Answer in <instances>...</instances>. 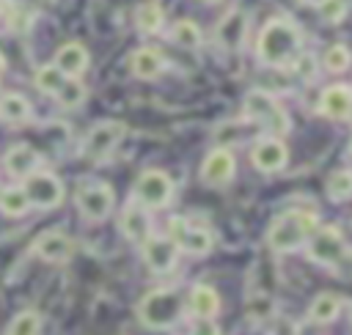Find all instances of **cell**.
Masks as SVG:
<instances>
[{
    "instance_id": "6da1fadb",
    "label": "cell",
    "mask_w": 352,
    "mask_h": 335,
    "mask_svg": "<svg viewBox=\"0 0 352 335\" xmlns=\"http://www.w3.org/2000/svg\"><path fill=\"white\" fill-rule=\"evenodd\" d=\"M302 52V30L289 16L270 19L256 38V58L261 66L283 69Z\"/></svg>"
},
{
    "instance_id": "7a4b0ae2",
    "label": "cell",
    "mask_w": 352,
    "mask_h": 335,
    "mask_svg": "<svg viewBox=\"0 0 352 335\" xmlns=\"http://www.w3.org/2000/svg\"><path fill=\"white\" fill-rule=\"evenodd\" d=\"M319 225V214L308 211V209H286L280 214H275L267 225L264 233V244L270 247V253L275 255H292V253H302L308 236L316 231Z\"/></svg>"
},
{
    "instance_id": "3957f363",
    "label": "cell",
    "mask_w": 352,
    "mask_h": 335,
    "mask_svg": "<svg viewBox=\"0 0 352 335\" xmlns=\"http://www.w3.org/2000/svg\"><path fill=\"white\" fill-rule=\"evenodd\" d=\"M184 313V294L176 286H157L146 291L135 305V316L148 332H168L179 327Z\"/></svg>"
},
{
    "instance_id": "277c9868",
    "label": "cell",
    "mask_w": 352,
    "mask_h": 335,
    "mask_svg": "<svg viewBox=\"0 0 352 335\" xmlns=\"http://www.w3.org/2000/svg\"><path fill=\"white\" fill-rule=\"evenodd\" d=\"M242 118L248 124H256L264 129V135H275V137H286L292 129V118L286 113V107L264 88H250L242 99Z\"/></svg>"
},
{
    "instance_id": "5b68a950",
    "label": "cell",
    "mask_w": 352,
    "mask_h": 335,
    "mask_svg": "<svg viewBox=\"0 0 352 335\" xmlns=\"http://www.w3.org/2000/svg\"><path fill=\"white\" fill-rule=\"evenodd\" d=\"M173 198H176V184H173V178H170L165 170H160V168L143 170V173L135 178L132 192H129V200L140 203V206L148 209V211H162V209H168V206L173 203Z\"/></svg>"
},
{
    "instance_id": "8992f818",
    "label": "cell",
    "mask_w": 352,
    "mask_h": 335,
    "mask_svg": "<svg viewBox=\"0 0 352 335\" xmlns=\"http://www.w3.org/2000/svg\"><path fill=\"white\" fill-rule=\"evenodd\" d=\"M168 236L176 242V247L182 250V255H192V258H204L214 250V236L206 225L192 222L182 214H173L168 220Z\"/></svg>"
},
{
    "instance_id": "52a82bcc",
    "label": "cell",
    "mask_w": 352,
    "mask_h": 335,
    "mask_svg": "<svg viewBox=\"0 0 352 335\" xmlns=\"http://www.w3.org/2000/svg\"><path fill=\"white\" fill-rule=\"evenodd\" d=\"M346 247H349V242H346V236H344V231H341L338 225H322V222H319L316 231L308 236L302 253H305V258H308L311 264L330 269V266L344 255Z\"/></svg>"
},
{
    "instance_id": "ba28073f",
    "label": "cell",
    "mask_w": 352,
    "mask_h": 335,
    "mask_svg": "<svg viewBox=\"0 0 352 335\" xmlns=\"http://www.w3.org/2000/svg\"><path fill=\"white\" fill-rule=\"evenodd\" d=\"M74 203L85 222H104L116 209V189L107 181H85L77 187Z\"/></svg>"
},
{
    "instance_id": "9c48e42d",
    "label": "cell",
    "mask_w": 352,
    "mask_h": 335,
    "mask_svg": "<svg viewBox=\"0 0 352 335\" xmlns=\"http://www.w3.org/2000/svg\"><path fill=\"white\" fill-rule=\"evenodd\" d=\"M22 189H25L30 206L44 209V211L58 209V206L63 203V198H66V187H63V181H60L55 173H50V170H38V168L22 178Z\"/></svg>"
},
{
    "instance_id": "30bf717a",
    "label": "cell",
    "mask_w": 352,
    "mask_h": 335,
    "mask_svg": "<svg viewBox=\"0 0 352 335\" xmlns=\"http://www.w3.org/2000/svg\"><path fill=\"white\" fill-rule=\"evenodd\" d=\"M140 258L146 264V269L157 277H165L170 272H176L179 261H182V250L176 247V242L168 233H151L143 244H140Z\"/></svg>"
},
{
    "instance_id": "8fae6325",
    "label": "cell",
    "mask_w": 352,
    "mask_h": 335,
    "mask_svg": "<svg viewBox=\"0 0 352 335\" xmlns=\"http://www.w3.org/2000/svg\"><path fill=\"white\" fill-rule=\"evenodd\" d=\"M124 135H126V124L124 121H118V118L96 121L88 129L85 140H82V157L85 159H104V157H110L118 148V143L124 140Z\"/></svg>"
},
{
    "instance_id": "7c38bea8",
    "label": "cell",
    "mask_w": 352,
    "mask_h": 335,
    "mask_svg": "<svg viewBox=\"0 0 352 335\" xmlns=\"http://www.w3.org/2000/svg\"><path fill=\"white\" fill-rule=\"evenodd\" d=\"M234 176H236V157L228 146H214L212 151H206V157L198 168V178L204 187L223 189L234 181Z\"/></svg>"
},
{
    "instance_id": "4fadbf2b",
    "label": "cell",
    "mask_w": 352,
    "mask_h": 335,
    "mask_svg": "<svg viewBox=\"0 0 352 335\" xmlns=\"http://www.w3.org/2000/svg\"><path fill=\"white\" fill-rule=\"evenodd\" d=\"M250 165L258 173H280L289 165V146L283 137L261 135L250 146Z\"/></svg>"
},
{
    "instance_id": "5bb4252c",
    "label": "cell",
    "mask_w": 352,
    "mask_h": 335,
    "mask_svg": "<svg viewBox=\"0 0 352 335\" xmlns=\"http://www.w3.org/2000/svg\"><path fill=\"white\" fill-rule=\"evenodd\" d=\"M151 214H154V211H148V209H143L140 203L129 200V203L121 209V214H118V231H121V236H124L126 242H132V244L140 247V244L154 233V220H151Z\"/></svg>"
},
{
    "instance_id": "9a60e30c",
    "label": "cell",
    "mask_w": 352,
    "mask_h": 335,
    "mask_svg": "<svg viewBox=\"0 0 352 335\" xmlns=\"http://www.w3.org/2000/svg\"><path fill=\"white\" fill-rule=\"evenodd\" d=\"M245 33H248V11L242 5H234L223 14V19L217 22L214 27V41L220 49L226 52H236L245 41Z\"/></svg>"
},
{
    "instance_id": "2e32d148",
    "label": "cell",
    "mask_w": 352,
    "mask_h": 335,
    "mask_svg": "<svg viewBox=\"0 0 352 335\" xmlns=\"http://www.w3.org/2000/svg\"><path fill=\"white\" fill-rule=\"evenodd\" d=\"M184 308L192 319H217L223 310V297L212 283H192L187 297H184Z\"/></svg>"
},
{
    "instance_id": "e0dca14e",
    "label": "cell",
    "mask_w": 352,
    "mask_h": 335,
    "mask_svg": "<svg viewBox=\"0 0 352 335\" xmlns=\"http://www.w3.org/2000/svg\"><path fill=\"white\" fill-rule=\"evenodd\" d=\"M316 113L324 115L327 121H346V118H352V85L333 82V85L322 88L319 102H316Z\"/></svg>"
},
{
    "instance_id": "ac0fdd59",
    "label": "cell",
    "mask_w": 352,
    "mask_h": 335,
    "mask_svg": "<svg viewBox=\"0 0 352 335\" xmlns=\"http://www.w3.org/2000/svg\"><path fill=\"white\" fill-rule=\"evenodd\" d=\"M33 253L47 264H66L74 255V239L63 231H44L33 242Z\"/></svg>"
},
{
    "instance_id": "d6986e66",
    "label": "cell",
    "mask_w": 352,
    "mask_h": 335,
    "mask_svg": "<svg viewBox=\"0 0 352 335\" xmlns=\"http://www.w3.org/2000/svg\"><path fill=\"white\" fill-rule=\"evenodd\" d=\"M344 310V297L336 294V291H319L311 302H308V310H305V321L308 324H316V327H327L333 324Z\"/></svg>"
},
{
    "instance_id": "ffe728a7",
    "label": "cell",
    "mask_w": 352,
    "mask_h": 335,
    "mask_svg": "<svg viewBox=\"0 0 352 335\" xmlns=\"http://www.w3.org/2000/svg\"><path fill=\"white\" fill-rule=\"evenodd\" d=\"M66 77H82L88 71V63H91V55L85 49L82 41H66L58 47L55 52V60H52Z\"/></svg>"
},
{
    "instance_id": "44dd1931",
    "label": "cell",
    "mask_w": 352,
    "mask_h": 335,
    "mask_svg": "<svg viewBox=\"0 0 352 335\" xmlns=\"http://www.w3.org/2000/svg\"><path fill=\"white\" fill-rule=\"evenodd\" d=\"M165 66H168V60L157 47H138L129 55V71L138 80H157L165 71Z\"/></svg>"
},
{
    "instance_id": "7402d4cb",
    "label": "cell",
    "mask_w": 352,
    "mask_h": 335,
    "mask_svg": "<svg viewBox=\"0 0 352 335\" xmlns=\"http://www.w3.org/2000/svg\"><path fill=\"white\" fill-rule=\"evenodd\" d=\"M38 165H41V157H38V151H36L33 146H28V143L11 146V148L6 151V159H3L6 173L14 176V178H25V176L33 173Z\"/></svg>"
},
{
    "instance_id": "603a6c76",
    "label": "cell",
    "mask_w": 352,
    "mask_h": 335,
    "mask_svg": "<svg viewBox=\"0 0 352 335\" xmlns=\"http://www.w3.org/2000/svg\"><path fill=\"white\" fill-rule=\"evenodd\" d=\"M30 102L22 93H0V121L8 126H19L30 121Z\"/></svg>"
},
{
    "instance_id": "cb8c5ba5",
    "label": "cell",
    "mask_w": 352,
    "mask_h": 335,
    "mask_svg": "<svg viewBox=\"0 0 352 335\" xmlns=\"http://www.w3.org/2000/svg\"><path fill=\"white\" fill-rule=\"evenodd\" d=\"M168 38L176 44V47H182V49H201V44H204V33H201V27H198V22H192V19H176L173 25H170V30H168Z\"/></svg>"
},
{
    "instance_id": "d4e9b609",
    "label": "cell",
    "mask_w": 352,
    "mask_h": 335,
    "mask_svg": "<svg viewBox=\"0 0 352 335\" xmlns=\"http://www.w3.org/2000/svg\"><path fill=\"white\" fill-rule=\"evenodd\" d=\"M324 195L330 203H346L352 200V168H338L324 181Z\"/></svg>"
},
{
    "instance_id": "484cf974",
    "label": "cell",
    "mask_w": 352,
    "mask_h": 335,
    "mask_svg": "<svg viewBox=\"0 0 352 335\" xmlns=\"http://www.w3.org/2000/svg\"><path fill=\"white\" fill-rule=\"evenodd\" d=\"M135 25H138L140 33H148V36H151V33H160L162 25H165V11H162V5L154 3V0L140 3V5L135 8Z\"/></svg>"
},
{
    "instance_id": "4316f807",
    "label": "cell",
    "mask_w": 352,
    "mask_h": 335,
    "mask_svg": "<svg viewBox=\"0 0 352 335\" xmlns=\"http://www.w3.org/2000/svg\"><path fill=\"white\" fill-rule=\"evenodd\" d=\"M85 99H88V88L80 82V77H66L63 85H60L58 93H55V102H58L63 110H77Z\"/></svg>"
},
{
    "instance_id": "83f0119b",
    "label": "cell",
    "mask_w": 352,
    "mask_h": 335,
    "mask_svg": "<svg viewBox=\"0 0 352 335\" xmlns=\"http://www.w3.org/2000/svg\"><path fill=\"white\" fill-rule=\"evenodd\" d=\"M28 209H30V200H28L22 184H19V187H6V189H0V211H3L6 217H22Z\"/></svg>"
},
{
    "instance_id": "f1b7e54d",
    "label": "cell",
    "mask_w": 352,
    "mask_h": 335,
    "mask_svg": "<svg viewBox=\"0 0 352 335\" xmlns=\"http://www.w3.org/2000/svg\"><path fill=\"white\" fill-rule=\"evenodd\" d=\"M352 66V52L346 44H330L322 55V69L327 74H344Z\"/></svg>"
},
{
    "instance_id": "f546056e",
    "label": "cell",
    "mask_w": 352,
    "mask_h": 335,
    "mask_svg": "<svg viewBox=\"0 0 352 335\" xmlns=\"http://www.w3.org/2000/svg\"><path fill=\"white\" fill-rule=\"evenodd\" d=\"M63 80H66V74H63L55 63H44V66H38V69H36V74H33L36 88H38L41 93H47V96H55V93H58V88L63 85Z\"/></svg>"
},
{
    "instance_id": "4dcf8cb0",
    "label": "cell",
    "mask_w": 352,
    "mask_h": 335,
    "mask_svg": "<svg viewBox=\"0 0 352 335\" xmlns=\"http://www.w3.org/2000/svg\"><path fill=\"white\" fill-rule=\"evenodd\" d=\"M41 332V316L36 310H22L11 319L6 335H38Z\"/></svg>"
},
{
    "instance_id": "1f68e13d",
    "label": "cell",
    "mask_w": 352,
    "mask_h": 335,
    "mask_svg": "<svg viewBox=\"0 0 352 335\" xmlns=\"http://www.w3.org/2000/svg\"><path fill=\"white\" fill-rule=\"evenodd\" d=\"M316 11H319V16H322L327 25H338V22L346 16L349 5H346V0H319V3H316Z\"/></svg>"
},
{
    "instance_id": "d6a6232c",
    "label": "cell",
    "mask_w": 352,
    "mask_h": 335,
    "mask_svg": "<svg viewBox=\"0 0 352 335\" xmlns=\"http://www.w3.org/2000/svg\"><path fill=\"white\" fill-rule=\"evenodd\" d=\"M289 66H292V69L297 71V77H302V80H314V77H316V58H314L311 52H300Z\"/></svg>"
},
{
    "instance_id": "836d02e7",
    "label": "cell",
    "mask_w": 352,
    "mask_h": 335,
    "mask_svg": "<svg viewBox=\"0 0 352 335\" xmlns=\"http://www.w3.org/2000/svg\"><path fill=\"white\" fill-rule=\"evenodd\" d=\"M330 272L333 275H338V277H349L352 280V244L344 250V255L330 266Z\"/></svg>"
},
{
    "instance_id": "e575fe53",
    "label": "cell",
    "mask_w": 352,
    "mask_h": 335,
    "mask_svg": "<svg viewBox=\"0 0 352 335\" xmlns=\"http://www.w3.org/2000/svg\"><path fill=\"white\" fill-rule=\"evenodd\" d=\"M192 335H217V327H214V319H195V327H192Z\"/></svg>"
},
{
    "instance_id": "d590c367",
    "label": "cell",
    "mask_w": 352,
    "mask_h": 335,
    "mask_svg": "<svg viewBox=\"0 0 352 335\" xmlns=\"http://www.w3.org/2000/svg\"><path fill=\"white\" fill-rule=\"evenodd\" d=\"M346 305V321H349V332H352V302H344Z\"/></svg>"
},
{
    "instance_id": "8d00e7d4",
    "label": "cell",
    "mask_w": 352,
    "mask_h": 335,
    "mask_svg": "<svg viewBox=\"0 0 352 335\" xmlns=\"http://www.w3.org/2000/svg\"><path fill=\"white\" fill-rule=\"evenodd\" d=\"M201 3H206V5H214V3H220V0H201Z\"/></svg>"
},
{
    "instance_id": "74e56055",
    "label": "cell",
    "mask_w": 352,
    "mask_h": 335,
    "mask_svg": "<svg viewBox=\"0 0 352 335\" xmlns=\"http://www.w3.org/2000/svg\"><path fill=\"white\" fill-rule=\"evenodd\" d=\"M3 8H6V0H0V14H3Z\"/></svg>"
},
{
    "instance_id": "f35d334b",
    "label": "cell",
    "mask_w": 352,
    "mask_h": 335,
    "mask_svg": "<svg viewBox=\"0 0 352 335\" xmlns=\"http://www.w3.org/2000/svg\"><path fill=\"white\" fill-rule=\"evenodd\" d=\"M349 154H352V143H349Z\"/></svg>"
}]
</instances>
